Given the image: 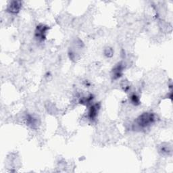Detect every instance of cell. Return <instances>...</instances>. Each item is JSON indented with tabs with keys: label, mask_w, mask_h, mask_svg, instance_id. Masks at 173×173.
<instances>
[{
	"label": "cell",
	"mask_w": 173,
	"mask_h": 173,
	"mask_svg": "<svg viewBox=\"0 0 173 173\" xmlns=\"http://www.w3.org/2000/svg\"><path fill=\"white\" fill-rule=\"evenodd\" d=\"M131 101H132V103H134L135 105H137L139 103V99L137 95H135V94L131 96Z\"/></svg>",
	"instance_id": "5b68a950"
},
{
	"label": "cell",
	"mask_w": 173,
	"mask_h": 173,
	"mask_svg": "<svg viewBox=\"0 0 173 173\" xmlns=\"http://www.w3.org/2000/svg\"><path fill=\"white\" fill-rule=\"evenodd\" d=\"M98 110L99 106H98V104H95L91 106L89 112V116L90 118V119L92 120L95 118L97 116V114H98Z\"/></svg>",
	"instance_id": "3957f363"
},
{
	"label": "cell",
	"mask_w": 173,
	"mask_h": 173,
	"mask_svg": "<svg viewBox=\"0 0 173 173\" xmlns=\"http://www.w3.org/2000/svg\"><path fill=\"white\" fill-rule=\"evenodd\" d=\"M47 27H45L44 25H41L37 27L36 31V36L38 39L41 40H43V39L45 37V33L47 31Z\"/></svg>",
	"instance_id": "7a4b0ae2"
},
{
	"label": "cell",
	"mask_w": 173,
	"mask_h": 173,
	"mask_svg": "<svg viewBox=\"0 0 173 173\" xmlns=\"http://www.w3.org/2000/svg\"><path fill=\"white\" fill-rule=\"evenodd\" d=\"M20 8V2L18 1H14L11 4V5L9 6V11L11 13H17L19 11Z\"/></svg>",
	"instance_id": "277c9868"
},
{
	"label": "cell",
	"mask_w": 173,
	"mask_h": 173,
	"mask_svg": "<svg viewBox=\"0 0 173 173\" xmlns=\"http://www.w3.org/2000/svg\"><path fill=\"white\" fill-rule=\"evenodd\" d=\"M154 121V116L153 114H149V113H145L141 116L139 117L137 119V124L139 127H146L149 124L152 123Z\"/></svg>",
	"instance_id": "6da1fadb"
}]
</instances>
